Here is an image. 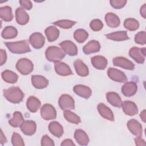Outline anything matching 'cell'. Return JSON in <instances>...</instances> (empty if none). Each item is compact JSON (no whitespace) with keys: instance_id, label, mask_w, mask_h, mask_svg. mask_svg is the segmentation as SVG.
Wrapping results in <instances>:
<instances>
[{"instance_id":"cell-25","label":"cell","mask_w":146,"mask_h":146,"mask_svg":"<svg viewBox=\"0 0 146 146\" xmlns=\"http://www.w3.org/2000/svg\"><path fill=\"white\" fill-rule=\"evenodd\" d=\"M41 106L40 100L34 96H30L26 102V107L31 112H36Z\"/></svg>"},{"instance_id":"cell-30","label":"cell","mask_w":146,"mask_h":146,"mask_svg":"<svg viewBox=\"0 0 146 146\" xmlns=\"http://www.w3.org/2000/svg\"><path fill=\"white\" fill-rule=\"evenodd\" d=\"M44 33L47 40L51 42L56 40L59 35V30L54 26H51L47 27L44 30Z\"/></svg>"},{"instance_id":"cell-21","label":"cell","mask_w":146,"mask_h":146,"mask_svg":"<svg viewBox=\"0 0 146 146\" xmlns=\"http://www.w3.org/2000/svg\"><path fill=\"white\" fill-rule=\"evenodd\" d=\"M74 138L76 142L80 145H88L90 139L87 133L82 129H76L74 132Z\"/></svg>"},{"instance_id":"cell-47","label":"cell","mask_w":146,"mask_h":146,"mask_svg":"<svg viewBox=\"0 0 146 146\" xmlns=\"http://www.w3.org/2000/svg\"><path fill=\"white\" fill-rule=\"evenodd\" d=\"M60 145L61 146H67V145H74L75 146V144L73 143L72 140H71L70 139H66L62 142Z\"/></svg>"},{"instance_id":"cell-32","label":"cell","mask_w":146,"mask_h":146,"mask_svg":"<svg viewBox=\"0 0 146 146\" xmlns=\"http://www.w3.org/2000/svg\"><path fill=\"white\" fill-rule=\"evenodd\" d=\"M0 17L1 18L6 22H10L13 18V14L11 7L5 6L0 7Z\"/></svg>"},{"instance_id":"cell-18","label":"cell","mask_w":146,"mask_h":146,"mask_svg":"<svg viewBox=\"0 0 146 146\" xmlns=\"http://www.w3.org/2000/svg\"><path fill=\"white\" fill-rule=\"evenodd\" d=\"M73 90L76 94L84 99H88L92 94L91 88L84 85H76L74 87Z\"/></svg>"},{"instance_id":"cell-15","label":"cell","mask_w":146,"mask_h":146,"mask_svg":"<svg viewBox=\"0 0 146 146\" xmlns=\"http://www.w3.org/2000/svg\"><path fill=\"white\" fill-rule=\"evenodd\" d=\"M55 72L61 76H68L72 75V72L70 67L65 63L58 62L54 64Z\"/></svg>"},{"instance_id":"cell-26","label":"cell","mask_w":146,"mask_h":146,"mask_svg":"<svg viewBox=\"0 0 146 146\" xmlns=\"http://www.w3.org/2000/svg\"><path fill=\"white\" fill-rule=\"evenodd\" d=\"M105 21L107 25L112 28H115L120 25V21L117 15L112 13H108L105 15Z\"/></svg>"},{"instance_id":"cell-34","label":"cell","mask_w":146,"mask_h":146,"mask_svg":"<svg viewBox=\"0 0 146 146\" xmlns=\"http://www.w3.org/2000/svg\"><path fill=\"white\" fill-rule=\"evenodd\" d=\"M18 34L17 30L13 26H8L3 30L1 35L5 39H11L15 38Z\"/></svg>"},{"instance_id":"cell-12","label":"cell","mask_w":146,"mask_h":146,"mask_svg":"<svg viewBox=\"0 0 146 146\" xmlns=\"http://www.w3.org/2000/svg\"><path fill=\"white\" fill-rule=\"evenodd\" d=\"M63 51L70 56H75L78 54V48L76 44L71 40H64L59 44Z\"/></svg>"},{"instance_id":"cell-45","label":"cell","mask_w":146,"mask_h":146,"mask_svg":"<svg viewBox=\"0 0 146 146\" xmlns=\"http://www.w3.org/2000/svg\"><path fill=\"white\" fill-rule=\"evenodd\" d=\"M0 63L1 66H2L6 61L7 59V55L5 50L2 49L0 50Z\"/></svg>"},{"instance_id":"cell-43","label":"cell","mask_w":146,"mask_h":146,"mask_svg":"<svg viewBox=\"0 0 146 146\" xmlns=\"http://www.w3.org/2000/svg\"><path fill=\"white\" fill-rule=\"evenodd\" d=\"M41 145L43 146L50 145L54 146L55 145L53 140L49 137V136L47 135H44L43 136L41 140Z\"/></svg>"},{"instance_id":"cell-42","label":"cell","mask_w":146,"mask_h":146,"mask_svg":"<svg viewBox=\"0 0 146 146\" xmlns=\"http://www.w3.org/2000/svg\"><path fill=\"white\" fill-rule=\"evenodd\" d=\"M112 7L116 9H119L123 7L126 3V0H111L110 1Z\"/></svg>"},{"instance_id":"cell-28","label":"cell","mask_w":146,"mask_h":146,"mask_svg":"<svg viewBox=\"0 0 146 146\" xmlns=\"http://www.w3.org/2000/svg\"><path fill=\"white\" fill-rule=\"evenodd\" d=\"M107 39L115 41H123L129 39L127 31H120L106 35Z\"/></svg>"},{"instance_id":"cell-8","label":"cell","mask_w":146,"mask_h":146,"mask_svg":"<svg viewBox=\"0 0 146 146\" xmlns=\"http://www.w3.org/2000/svg\"><path fill=\"white\" fill-rule=\"evenodd\" d=\"M107 75L111 79L117 82L124 83L127 80V76L125 74L116 68H109L107 70Z\"/></svg>"},{"instance_id":"cell-10","label":"cell","mask_w":146,"mask_h":146,"mask_svg":"<svg viewBox=\"0 0 146 146\" xmlns=\"http://www.w3.org/2000/svg\"><path fill=\"white\" fill-rule=\"evenodd\" d=\"M29 41L34 48L39 49L44 46L45 39L41 33L36 32L30 36Z\"/></svg>"},{"instance_id":"cell-24","label":"cell","mask_w":146,"mask_h":146,"mask_svg":"<svg viewBox=\"0 0 146 146\" xmlns=\"http://www.w3.org/2000/svg\"><path fill=\"white\" fill-rule=\"evenodd\" d=\"M74 67L77 74L80 76H86L88 75V67L80 59H77L74 62Z\"/></svg>"},{"instance_id":"cell-3","label":"cell","mask_w":146,"mask_h":146,"mask_svg":"<svg viewBox=\"0 0 146 146\" xmlns=\"http://www.w3.org/2000/svg\"><path fill=\"white\" fill-rule=\"evenodd\" d=\"M65 53L56 46L48 47L45 52L46 59L51 62H58L65 57Z\"/></svg>"},{"instance_id":"cell-17","label":"cell","mask_w":146,"mask_h":146,"mask_svg":"<svg viewBox=\"0 0 146 146\" xmlns=\"http://www.w3.org/2000/svg\"><path fill=\"white\" fill-rule=\"evenodd\" d=\"M137 84L133 82H126L121 87L122 94L127 97L133 96L137 92Z\"/></svg>"},{"instance_id":"cell-7","label":"cell","mask_w":146,"mask_h":146,"mask_svg":"<svg viewBox=\"0 0 146 146\" xmlns=\"http://www.w3.org/2000/svg\"><path fill=\"white\" fill-rule=\"evenodd\" d=\"M40 115L46 120H52L56 117V111L51 104H44L41 107Z\"/></svg>"},{"instance_id":"cell-9","label":"cell","mask_w":146,"mask_h":146,"mask_svg":"<svg viewBox=\"0 0 146 146\" xmlns=\"http://www.w3.org/2000/svg\"><path fill=\"white\" fill-rule=\"evenodd\" d=\"M113 64L126 70H133L135 68L134 64L129 60L122 56H117L112 59Z\"/></svg>"},{"instance_id":"cell-11","label":"cell","mask_w":146,"mask_h":146,"mask_svg":"<svg viewBox=\"0 0 146 146\" xmlns=\"http://www.w3.org/2000/svg\"><path fill=\"white\" fill-rule=\"evenodd\" d=\"M129 131L136 137H140L142 135L143 129L141 124L135 119H130L127 124Z\"/></svg>"},{"instance_id":"cell-22","label":"cell","mask_w":146,"mask_h":146,"mask_svg":"<svg viewBox=\"0 0 146 146\" xmlns=\"http://www.w3.org/2000/svg\"><path fill=\"white\" fill-rule=\"evenodd\" d=\"M91 62L93 66L98 70H104L107 66V59L100 55H96L91 58Z\"/></svg>"},{"instance_id":"cell-36","label":"cell","mask_w":146,"mask_h":146,"mask_svg":"<svg viewBox=\"0 0 146 146\" xmlns=\"http://www.w3.org/2000/svg\"><path fill=\"white\" fill-rule=\"evenodd\" d=\"M124 26L129 31H135L139 27V23L136 19L129 18L124 21Z\"/></svg>"},{"instance_id":"cell-4","label":"cell","mask_w":146,"mask_h":146,"mask_svg":"<svg viewBox=\"0 0 146 146\" xmlns=\"http://www.w3.org/2000/svg\"><path fill=\"white\" fill-rule=\"evenodd\" d=\"M17 70L22 75H26L30 74L34 68L32 62L29 59L23 58H21L17 62L16 64Z\"/></svg>"},{"instance_id":"cell-27","label":"cell","mask_w":146,"mask_h":146,"mask_svg":"<svg viewBox=\"0 0 146 146\" xmlns=\"http://www.w3.org/2000/svg\"><path fill=\"white\" fill-rule=\"evenodd\" d=\"M106 98L108 103L112 106L120 108L121 107L122 101L120 96L116 92H108L106 94Z\"/></svg>"},{"instance_id":"cell-6","label":"cell","mask_w":146,"mask_h":146,"mask_svg":"<svg viewBox=\"0 0 146 146\" xmlns=\"http://www.w3.org/2000/svg\"><path fill=\"white\" fill-rule=\"evenodd\" d=\"M145 51L146 48L145 47L139 48L133 47L130 48L129 51V55L137 63L142 64L145 60V57L146 56Z\"/></svg>"},{"instance_id":"cell-39","label":"cell","mask_w":146,"mask_h":146,"mask_svg":"<svg viewBox=\"0 0 146 146\" xmlns=\"http://www.w3.org/2000/svg\"><path fill=\"white\" fill-rule=\"evenodd\" d=\"M11 143L14 146H23L25 145L21 136L16 132H14L12 135Z\"/></svg>"},{"instance_id":"cell-13","label":"cell","mask_w":146,"mask_h":146,"mask_svg":"<svg viewBox=\"0 0 146 146\" xmlns=\"http://www.w3.org/2000/svg\"><path fill=\"white\" fill-rule=\"evenodd\" d=\"M121 107H122L123 112L127 115L134 116L138 112V108L136 104L131 101H124L121 103Z\"/></svg>"},{"instance_id":"cell-49","label":"cell","mask_w":146,"mask_h":146,"mask_svg":"<svg viewBox=\"0 0 146 146\" xmlns=\"http://www.w3.org/2000/svg\"><path fill=\"white\" fill-rule=\"evenodd\" d=\"M7 143V139L5 137V136L3 135L2 131H1V144H3L4 143Z\"/></svg>"},{"instance_id":"cell-29","label":"cell","mask_w":146,"mask_h":146,"mask_svg":"<svg viewBox=\"0 0 146 146\" xmlns=\"http://www.w3.org/2000/svg\"><path fill=\"white\" fill-rule=\"evenodd\" d=\"M49 131L55 136L60 137L63 133V128L60 124L57 121H52L48 124Z\"/></svg>"},{"instance_id":"cell-20","label":"cell","mask_w":146,"mask_h":146,"mask_svg":"<svg viewBox=\"0 0 146 146\" xmlns=\"http://www.w3.org/2000/svg\"><path fill=\"white\" fill-rule=\"evenodd\" d=\"M33 86L38 89H43L48 85V80L41 75H33L31 76Z\"/></svg>"},{"instance_id":"cell-16","label":"cell","mask_w":146,"mask_h":146,"mask_svg":"<svg viewBox=\"0 0 146 146\" xmlns=\"http://www.w3.org/2000/svg\"><path fill=\"white\" fill-rule=\"evenodd\" d=\"M98 110L99 114L104 119L110 120V121H114V115L111 111V110L106 106L104 103H100L98 105Z\"/></svg>"},{"instance_id":"cell-31","label":"cell","mask_w":146,"mask_h":146,"mask_svg":"<svg viewBox=\"0 0 146 146\" xmlns=\"http://www.w3.org/2000/svg\"><path fill=\"white\" fill-rule=\"evenodd\" d=\"M2 79L9 83H15L17 82L18 76L15 72L10 70H5L1 74Z\"/></svg>"},{"instance_id":"cell-46","label":"cell","mask_w":146,"mask_h":146,"mask_svg":"<svg viewBox=\"0 0 146 146\" xmlns=\"http://www.w3.org/2000/svg\"><path fill=\"white\" fill-rule=\"evenodd\" d=\"M135 144L136 145H145V142L144 139L141 138V136L140 137H136L134 139Z\"/></svg>"},{"instance_id":"cell-41","label":"cell","mask_w":146,"mask_h":146,"mask_svg":"<svg viewBox=\"0 0 146 146\" xmlns=\"http://www.w3.org/2000/svg\"><path fill=\"white\" fill-rule=\"evenodd\" d=\"M135 43L139 44H145L146 43V34L144 31H140L135 35Z\"/></svg>"},{"instance_id":"cell-38","label":"cell","mask_w":146,"mask_h":146,"mask_svg":"<svg viewBox=\"0 0 146 146\" xmlns=\"http://www.w3.org/2000/svg\"><path fill=\"white\" fill-rule=\"evenodd\" d=\"M75 21H71V20H67V19H62L59 20L53 23L54 25L58 26L62 29H68L71 28L74 25L76 24Z\"/></svg>"},{"instance_id":"cell-48","label":"cell","mask_w":146,"mask_h":146,"mask_svg":"<svg viewBox=\"0 0 146 146\" xmlns=\"http://www.w3.org/2000/svg\"><path fill=\"white\" fill-rule=\"evenodd\" d=\"M140 13L141 15L145 19V15H146V4L144 3L140 8Z\"/></svg>"},{"instance_id":"cell-14","label":"cell","mask_w":146,"mask_h":146,"mask_svg":"<svg viewBox=\"0 0 146 146\" xmlns=\"http://www.w3.org/2000/svg\"><path fill=\"white\" fill-rule=\"evenodd\" d=\"M36 129V125L33 120H26L21 125V130L26 135H34Z\"/></svg>"},{"instance_id":"cell-33","label":"cell","mask_w":146,"mask_h":146,"mask_svg":"<svg viewBox=\"0 0 146 146\" xmlns=\"http://www.w3.org/2000/svg\"><path fill=\"white\" fill-rule=\"evenodd\" d=\"M24 121L22 114L19 111H15L13 113V118L9 120V123L13 127H21Z\"/></svg>"},{"instance_id":"cell-19","label":"cell","mask_w":146,"mask_h":146,"mask_svg":"<svg viewBox=\"0 0 146 146\" xmlns=\"http://www.w3.org/2000/svg\"><path fill=\"white\" fill-rule=\"evenodd\" d=\"M15 19L21 25L27 24L29 21V16L23 7H18L15 10Z\"/></svg>"},{"instance_id":"cell-5","label":"cell","mask_w":146,"mask_h":146,"mask_svg":"<svg viewBox=\"0 0 146 146\" xmlns=\"http://www.w3.org/2000/svg\"><path fill=\"white\" fill-rule=\"evenodd\" d=\"M58 104L63 111L72 110L75 108L74 100L68 94H63L60 96L58 100Z\"/></svg>"},{"instance_id":"cell-40","label":"cell","mask_w":146,"mask_h":146,"mask_svg":"<svg viewBox=\"0 0 146 146\" xmlns=\"http://www.w3.org/2000/svg\"><path fill=\"white\" fill-rule=\"evenodd\" d=\"M90 28L94 31H99L101 30L103 27L102 22L98 19L92 20L90 24Z\"/></svg>"},{"instance_id":"cell-37","label":"cell","mask_w":146,"mask_h":146,"mask_svg":"<svg viewBox=\"0 0 146 146\" xmlns=\"http://www.w3.org/2000/svg\"><path fill=\"white\" fill-rule=\"evenodd\" d=\"M88 36V33L84 29H78L75 31L74 37L75 39L79 43L84 42Z\"/></svg>"},{"instance_id":"cell-44","label":"cell","mask_w":146,"mask_h":146,"mask_svg":"<svg viewBox=\"0 0 146 146\" xmlns=\"http://www.w3.org/2000/svg\"><path fill=\"white\" fill-rule=\"evenodd\" d=\"M19 3L21 6L23 7L26 9V10H30L33 7V4L29 0H21L19 1Z\"/></svg>"},{"instance_id":"cell-2","label":"cell","mask_w":146,"mask_h":146,"mask_svg":"<svg viewBox=\"0 0 146 146\" xmlns=\"http://www.w3.org/2000/svg\"><path fill=\"white\" fill-rule=\"evenodd\" d=\"M10 51L14 54H24L31 51L29 40H23L14 42H5Z\"/></svg>"},{"instance_id":"cell-35","label":"cell","mask_w":146,"mask_h":146,"mask_svg":"<svg viewBox=\"0 0 146 146\" xmlns=\"http://www.w3.org/2000/svg\"><path fill=\"white\" fill-rule=\"evenodd\" d=\"M63 116L66 120L71 123L78 124L81 121L80 117L75 113L70 111V110L64 111Z\"/></svg>"},{"instance_id":"cell-23","label":"cell","mask_w":146,"mask_h":146,"mask_svg":"<svg viewBox=\"0 0 146 146\" xmlns=\"http://www.w3.org/2000/svg\"><path fill=\"white\" fill-rule=\"evenodd\" d=\"M100 49V45L98 41L95 40H90L83 48L84 54L88 55L91 53L98 52Z\"/></svg>"},{"instance_id":"cell-50","label":"cell","mask_w":146,"mask_h":146,"mask_svg":"<svg viewBox=\"0 0 146 146\" xmlns=\"http://www.w3.org/2000/svg\"><path fill=\"white\" fill-rule=\"evenodd\" d=\"M140 117L141 119L145 123V119H146V114H145V110H144L142 112H141L140 114Z\"/></svg>"},{"instance_id":"cell-1","label":"cell","mask_w":146,"mask_h":146,"mask_svg":"<svg viewBox=\"0 0 146 146\" xmlns=\"http://www.w3.org/2000/svg\"><path fill=\"white\" fill-rule=\"evenodd\" d=\"M4 97L10 102L17 104L21 102L25 96L24 93L18 87H11L3 91Z\"/></svg>"}]
</instances>
